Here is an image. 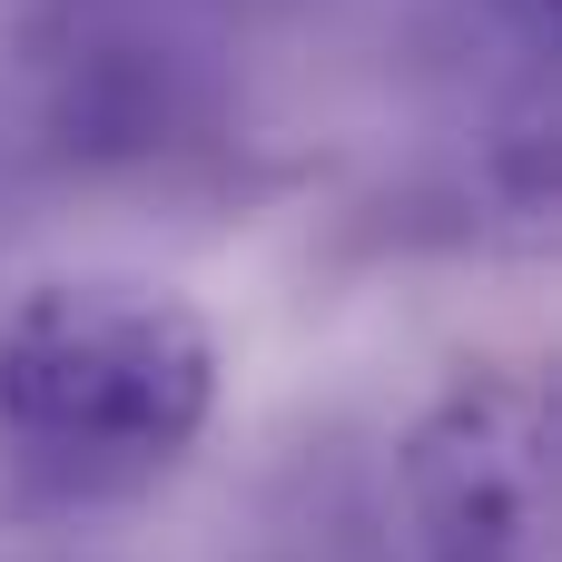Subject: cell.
I'll list each match as a JSON object with an SVG mask.
<instances>
[{"label":"cell","instance_id":"1","mask_svg":"<svg viewBox=\"0 0 562 562\" xmlns=\"http://www.w3.org/2000/svg\"><path fill=\"white\" fill-rule=\"evenodd\" d=\"M217 336L138 277H49L0 306V454L30 504H119L198 454Z\"/></svg>","mask_w":562,"mask_h":562},{"label":"cell","instance_id":"2","mask_svg":"<svg viewBox=\"0 0 562 562\" xmlns=\"http://www.w3.org/2000/svg\"><path fill=\"white\" fill-rule=\"evenodd\" d=\"M405 562H562L553 543V395L524 366H464L395 445Z\"/></svg>","mask_w":562,"mask_h":562},{"label":"cell","instance_id":"3","mask_svg":"<svg viewBox=\"0 0 562 562\" xmlns=\"http://www.w3.org/2000/svg\"><path fill=\"white\" fill-rule=\"evenodd\" d=\"M484 10H504L524 40H543V30H553V0H484Z\"/></svg>","mask_w":562,"mask_h":562}]
</instances>
